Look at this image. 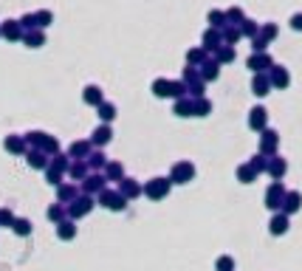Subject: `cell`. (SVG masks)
Segmentation results:
<instances>
[{
    "instance_id": "obj_1",
    "label": "cell",
    "mask_w": 302,
    "mask_h": 271,
    "mask_svg": "<svg viewBox=\"0 0 302 271\" xmlns=\"http://www.w3.org/2000/svg\"><path fill=\"white\" fill-rule=\"evenodd\" d=\"M169 187H172V181L169 178H153V181H147L144 195L147 198H153V201H161V198H167Z\"/></svg>"
},
{
    "instance_id": "obj_2",
    "label": "cell",
    "mask_w": 302,
    "mask_h": 271,
    "mask_svg": "<svg viewBox=\"0 0 302 271\" xmlns=\"http://www.w3.org/2000/svg\"><path fill=\"white\" fill-rule=\"evenodd\" d=\"M99 203L105 206V209H113V212H122L124 206H127V198H124L122 192L105 190V192H99Z\"/></svg>"
},
{
    "instance_id": "obj_3",
    "label": "cell",
    "mask_w": 302,
    "mask_h": 271,
    "mask_svg": "<svg viewBox=\"0 0 302 271\" xmlns=\"http://www.w3.org/2000/svg\"><path fill=\"white\" fill-rule=\"evenodd\" d=\"M195 178V167H192L190 161H178L175 167L169 169V181L172 184H190Z\"/></svg>"
},
{
    "instance_id": "obj_4",
    "label": "cell",
    "mask_w": 302,
    "mask_h": 271,
    "mask_svg": "<svg viewBox=\"0 0 302 271\" xmlns=\"http://www.w3.org/2000/svg\"><path fill=\"white\" fill-rule=\"evenodd\" d=\"M108 190V178L102 175V172H93V175H88V178L82 181V195H99V192Z\"/></svg>"
},
{
    "instance_id": "obj_5",
    "label": "cell",
    "mask_w": 302,
    "mask_h": 271,
    "mask_svg": "<svg viewBox=\"0 0 302 271\" xmlns=\"http://www.w3.org/2000/svg\"><path fill=\"white\" fill-rule=\"evenodd\" d=\"M90 209H93V198H90V195H79L77 201L68 203V217L77 220V217H82V215H88Z\"/></svg>"
},
{
    "instance_id": "obj_6",
    "label": "cell",
    "mask_w": 302,
    "mask_h": 271,
    "mask_svg": "<svg viewBox=\"0 0 302 271\" xmlns=\"http://www.w3.org/2000/svg\"><path fill=\"white\" fill-rule=\"evenodd\" d=\"M282 201H285V187H282L280 181H274L266 192V206L269 209H282Z\"/></svg>"
},
{
    "instance_id": "obj_7",
    "label": "cell",
    "mask_w": 302,
    "mask_h": 271,
    "mask_svg": "<svg viewBox=\"0 0 302 271\" xmlns=\"http://www.w3.org/2000/svg\"><path fill=\"white\" fill-rule=\"evenodd\" d=\"M277 144H280L277 133H274V130H263V138H260V153H263V156H271V153L277 150Z\"/></svg>"
},
{
    "instance_id": "obj_8",
    "label": "cell",
    "mask_w": 302,
    "mask_h": 271,
    "mask_svg": "<svg viewBox=\"0 0 302 271\" xmlns=\"http://www.w3.org/2000/svg\"><path fill=\"white\" fill-rule=\"evenodd\" d=\"M119 192H122L127 201H133V198H138V195H141L144 190H141V187H138L133 178H122V181H119Z\"/></svg>"
},
{
    "instance_id": "obj_9",
    "label": "cell",
    "mask_w": 302,
    "mask_h": 271,
    "mask_svg": "<svg viewBox=\"0 0 302 271\" xmlns=\"http://www.w3.org/2000/svg\"><path fill=\"white\" fill-rule=\"evenodd\" d=\"M113 138V130H110V124H99L96 130H93V136H90V144H96V147H105L108 141Z\"/></svg>"
},
{
    "instance_id": "obj_10",
    "label": "cell",
    "mask_w": 302,
    "mask_h": 271,
    "mask_svg": "<svg viewBox=\"0 0 302 271\" xmlns=\"http://www.w3.org/2000/svg\"><path fill=\"white\" fill-rule=\"evenodd\" d=\"M56 198H59V203H71V201H77L79 198V190L77 187H74V184H59V187H56Z\"/></svg>"
},
{
    "instance_id": "obj_11",
    "label": "cell",
    "mask_w": 302,
    "mask_h": 271,
    "mask_svg": "<svg viewBox=\"0 0 302 271\" xmlns=\"http://www.w3.org/2000/svg\"><path fill=\"white\" fill-rule=\"evenodd\" d=\"M300 206H302V195H300V192H285V201H282V215L300 212Z\"/></svg>"
},
{
    "instance_id": "obj_12",
    "label": "cell",
    "mask_w": 302,
    "mask_h": 271,
    "mask_svg": "<svg viewBox=\"0 0 302 271\" xmlns=\"http://www.w3.org/2000/svg\"><path fill=\"white\" fill-rule=\"evenodd\" d=\"M0 34H3L6 40H23V26L17 20H6L0 26Z\"/></svg>"
},
{
    "instance_id": "obj_13",
    "label": "cell",
    "mask_w": 302,
    "mask_h": 271,
    "mask_svg": "<svg viewBox=\"0 0 302 271\" xmlns=\"http://www.w3.org/2000/svg\"><path fill=\"white\" fill-rule=\"evenodd\" d=\"M56 237H59V240H74V237H77V226H74L71 217H65L62 223H56Z\"/></svg>"
},
{
    "instance_id": "obj_14",
    "label": "cell",
    "mask_w": 302,
    "mask_h": 271,
    "mask_svg": "<svg viewBox=\"0 0 302 271\" xmlns=\"http://www.w3.org/2000/svg\"><path fill=\"white\" fill-rule=\"evenodd\" d=\"M269 229H271V235H285V232H288V215H282V212L274 215Z\"/></svg>"
},
{
    "instance_id": "obj_15",
    "label": "cell",
    "mask_w": 302,
    "mask_h": 271,
    "mask_svg": "<svg viewBox=\"0 0 302 271\" xmlns=\"http://www.w3.org/2000/svg\"><path fill=\"white\" fill-rule=\"evenodd\" d=\"M28 164H31L34 169H48V156H45L43 150H28Z\"/></svg>"
},
{
    "instance_id": "obj_16",
    "label": "cell",
    "mask_w": 302,
    "mask_h": 271,
    "mask_svg": "<svg viewBox=\"0 0 302 271\" xmlns=\"http://www.w3.org/2000/svg\"><path fill=\"white\" fill-rule=\"evenodd\" d=\"M105 178L108 181H122L124 178V167L119 161H108V167H105Z\"/></svg>"
},
{
    "instance_id": "obj_17",
    "label": "cell",
    "mask_w": 302,
    "mask_h": 271,
    "mask_svg": "<svg viewBox=\"0 0 302 271\" xmlns=\"http://www.w3.org/2000/svg\"><path fill=\"white\" fill-rule=\"evenodd\" d=\"M68 156L71 158H88L90 156V141H74L71 150H68Z\"/></svg>"
},
{
    "instance_id": "obj_18",
    "label": "cell",
    "mask_w": 302,
    "mask_h": 271,
    "mask_svg": "<svg viewBox=\"0 0 302 271\" xmlns=\"http://www.w3.org/2000/svg\"><path fill=\"white\" fill-rule=\"evenodd\" d=\"M248 127H251V130H263V127H266V110H263V108H254V110H251Z\"/></svg>"
},
{
    "instance_id": "obj_19",
    "label": "cell",
    "mask_w": 302,
    "mask_h": 271,
    "mask_svg": "<svg viewBox=\"0 0 302 271\" xmlns=\"http://www.w3.org/2000/svg\"><path fill=\"white\" fill-rule=\"evenodd\" d=\"M6 150L14 153V156L26 153V138H23V136H9V138H6Z\"/></svg>"
},
{
    "instance_id": "obj_20",
    "label": "cell",
    "mask_w": 302,
    "mask_h": 271,
    "mask_svg": "<svg viewBox=\"0 0 302 271\" xmlns=\"http://www.w3.org/2000/svg\"><path fill=\"white\" fill-rule=\"evenodd\" d=\"M285 169H288L285 158H271V161H269V175H271V178H282V175H285Z\"/></svg>"
},
{
    "instance_id": "obj_21",
    "label": "cell",
    "mask_w": 302,
    "mask_h": 271,
    "mask_svg": "<svg viewBox=\"0 0 302 271\" xmlns=\"http://www.w3.org/2000/svg\"><path fill=\"white\" fill-rule=\"evenodd\" d=\"M82 99L88 102V105H96V108L105 102V99H102V90L96 88V85H88V88H85V93H82Z\"/></svg>"
},
{
    "instance_id": "obj_22",
    "label": "cell",
    "mask_w": 302,
    "mask_h": 271,
    "mask_svg": "<svg viewBox=\"0 0 302 271\" xmlns=\"http://www.w3.org/2000/svg\"><path fill=\"white\" fill-rule=\"evenodd\" d=\"M68 217V206L65 203H54L51 209H48V220H54V223H62Z\"/></svg>"
},
{
    "instance_id": "obj_23",
    "label": "cell",
    "mask_w": 302,
    "mask_h": 271,
    "mask_svg": "<svg viewBox=\"0 0 302 271\" xmlns=\"http://www.w3.org/2000/svg\"><path fill=\"white\" fill-rule=\"evenodd\" d=\"M254 178H257V172L251 169V164H240V167H237V181H240V184H251Z\"/></svg>"
},
{
    "instance_id": "obj_24",
    "label": "cell",
    "mask_w": 302,
    "mask_h": 271,
    "mask_svg": "<svg viewBox=\"0 0 302 271\" xmlns=\"http://www.w3.org/2000/svg\"><path fill=\"white\" fill-rule=\"evenodd\" d=\"M68 175H71V178H77V181H85V178H88V164H85V161H77V164H71Z\"/></svg>"
},
{
    "instance_id": "obj_25",
    "label": "cell",
    "mask_w": 302,
    "mask_h": 271,
    "mask_svg": "<svg viewBox=\"0 0 302 271\" xmlns=\"http://www.w3.org/2000/svg\"><path fill=\"white\" fill-rule=\"evenodd\" d=\"M99 119L105 124L113 122V119H116V105H110V102H102V105H99Z\"/></svg>"
},
{
    "instance_id": "obj_26",
    "label": "cell",
    "mask_w": 302,
    "mask_h": 271,
    "mask_svg": "<svg viewBox=\"0 0 302 271\" xmlns=\"http://www.w3.org/2000/svg\"><path fill=\"white\" fill-rule=\"evenodd\" d=\"M23 43L28 48H40L45 43V37H43V31H28V34H23Z\"/></svg>"
},
{
    "instance_id": "obj_27",
    "label": "cell",
    "mask_w": 302,
    "mask_h": 271,
    "mask_svg": "<svg viewBox=\"0 0 302 271\" xmlns=\"http://www.w3.org/2000/svg\"><path fill=\"white\" fill-rule=\"evenodd\" d=\"M85 164H88V169L90 167H93V169H105V167H108V158H105V153H90Z\"/></svg>"
},
{
    "instance_id": "obj_28",
    "label": "cell",
    "mask_w": 302,
    "mask_h": 271,
    "mask_svg": "<svg viewBox=\"0 0 302 271\" xmlns=\"http://www.w3.org/2000/svg\"><path fill=\"white\" fill-rule=\"evenodd\" d=\"M175 116H195V102H181L178 99V105H175Z\"/></svg>"
},
{
    "instance_id": "obj_29",
    "label": "cell",
    "mask_w": 302,
    "mask_h": 271,
    "mask_svg": "<svg viewBox=\"0 0 302 271\" xmlns=\"http://www.w3.org/2000/svg\"><path fill=\"white\" fill-rule=\"evenodd\" d=\"M269 88H271V79L254 77V93H257V96H266V93H269Z\"/></svg>"
},
{
    "instance_id": "obj_30",
    "label": "cell",
    "mask_w": 302,
    "mask_h": 271,
    "mask_svg": "<svg viewBox=\"0 0 302 271\" xmlns=\"http://www.w3.org/2000/svg\"><path fill=\"white\" fill-rule=\"evenodd\" d=\"M11 229H14V232H17V235H20V237L31 235V223H28L26 217H17V220H14V226H11Z\"/></svg>"
},
{
    "instance_id": "obj_31",
    "label": "cell",
    "mask_w": 302,
    "mask_h": 271,
    "mask_svg": "<svg viewBox=\"0 0 302 271\" xmlns=\"http://www.w3.org/2000/svg\"><path fill=\"white\" fill-rule=\"evenodd\" d=\"M40 150H43L45 156H56V153H59V141H56V138H51V136H48V138H45V144L40 147Z\"/></svg>"
},
{
    "instance_id": "obj_32",
    "label": "cell",
    "mask_w": 302,
    "mask_h": 271,
    "mask_svg": "<svg viewBox=\"0 0 302 271\" xmlns=\"http://www.w3.org/2000/svg\"><path fill=\"white\" fill-rule=\"evenodd\" d=\"M215 269H218V271H235V260L229 257V254H223V257H218Z\"/></svg>"
},
{
    "instance_id": "obj_33",
    "label": "cell",
    "mask_w": 302,
    "mask_h": 271,
    "mask_svg": "<svg viewBox=\"0 0 302 271\" xmlns=\"http://www.w3.org/2000/svg\"><path fill=\"white\" fill-rule=\"evenodd\" d=\"M45 178H48V184L59 187V184H62V172H59V169H54L51 164H48V169H45Z\"/></svg>"
},
{
    "instance_id": "obj_34",
    "label": "cell",
    "mask_w": 302,
    "mask_h": 271,
    "mask_svg": "<svg viewBox=\"0 0 302 271\" xmlns=\"http://www.w3.org/2000/svg\"><path fill=\"white\" fill-rule=\"evenodd\" d=\"M271 82H274L277 88H285V85H288V74H285L282 68H277V71H274V77H271Z\"/></svg>"
},
{
    "instance_id": "obj_35",
    "label": "cell",
    "mask_w": 302,
    "mask_h": 271,
    "mask_svg": "<svg viewBox=\"0 0 302 271\" xmlns=\"http://www.w3.org/2000/svg\"><path fill=\"white\" fill-rule=\"evenodd\" d=\"M54 169H59V172H65V169H71V161H68V156H59L56 153L54 156V164H51Z\"/></svg>"
},
{
    "instance_id": "obj_36",
    "label": "cell",
    "mask_w": 302,
    "mask_h": 271,
    "mask_svg": "<svg viewBox=\"0 0 302 271\" xmlns=\"http://www.w3.org/2000/svg\"><path fill=\"white\" fill-rule=\"evenodd\" d=\"M251 169H254V172H263V169H269V161H266V156H263V153L251 158Z\"/></svg>"
},
{
    "instance_id": "obj_37",
    "label": "cell",
    "mask_w": 302,
    "mask_h": 271,
    "mask_svg": "<svg viewBox=\"0 0 302 271\" xmlns=\"http://www.w3.org/2000/svg\"><path fill=\"white\" fill-rule=\"evenodd\" d=\"M209 110H212V105H209L206 99H198V102H195V116H206Z\"/></svg>"
},
{
    "instance_id": "obj_38",
    "label": "cell",
    "mask_w": 302,
    "mask_h": 271,
    "mask_svg": "<svg viewBox=\"0 0 302 271\" xmlns=\"http://www.w3.org/2000/svg\"><path fill=\"white\" fill-rule=\"evenodd\" d=\"M14 215H11V209H0V226H14Z\"/></svg>"
},
{
    "instance_id": "obj_39",
    "label": "cell",
    "mask_w": 302,
    "mask_h": 271,
    "mask_svg": "<svg viewBox=\"0 0 302 271\" xmlns=\"http://www.w3.org/2000/svg\"><path fill=\"white\" fill-rule=\"evenodd\" d=\"M248 65L254 68V71H260V68H269L271 62H269V56H254V59H251V62H248Z\"/></svg>"
},
{
    "instance_id": "obj_40",
    "label": "cell",
    "mask_w": 302,
    "mask_h": 271,
    "mask_svg": "<svg viewBox=\"0 0 302 271\" xmlns=\"http://www.w3.org/2000/svg\"><path fill=\"white\" fill-rule=\"evenodd\" d=\"M20 26H23V28H31V31H34V26H37V14H26V17L20 20Z\"/></svg>"
},
{
    "instance_id": "obj_41",
    "label": "cell",
    "mask_w": 302,
    "mask_h": 271,
    "mask_svg": "<svg viewBox=\"0 0 302 271\" xmlns=\"http://www.w3.org/2000/svg\"><path fill=\"white\" fill-rule=\"evenodd\" d=\"M51 23V11H37V26H48Z\"/></svg>"
},
{
    "instance_id": "obj_42",
    "label": "cell",
    "mask_w": 302,
    "mask_h": 271,
    "mask_svg": "<svg viewBox=\"0 0 302 271\" xmlns=\"http://www.w3.org/2000/svg\"><path fill=\"white\" fill-rule=\"evenodd\" d=\"M232 56H235V51H232V48H223V51H220V59H232Z\"/></svg>"
},
{
    "instance_id": "obj_43",
    "label": "cell",
    "mask_w": 302,
    "mask_h": 271,
    "mask_svg": "<svg viewBox=\"0 0 302 271\" xmlns=\"http://www.w3.org/2000/svg\"><path fill=\"white\" fill-rule=\"evenodd\" d=\"M291 26H294V28H302V14H297V17H294Z\"/></svg>"
}]
</instances>
